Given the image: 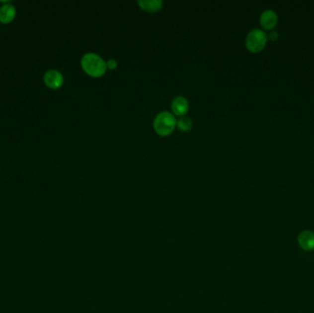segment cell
I'll return each instance as SVG.
<instances>
[{"label": "cell", "mask_w": 314, "mask_h": 313, "mask_svg": "<svg viewBox=\"0 0 314 313\" xmlns=\"http://www.w3.org/2000/svg\"><path fill=\"white\" fill-rule=\"evenodd\" d=\"M81 67L92 78H100L107 71L106 62L101 56L94 53H87L83 55Z\"/></svg>", "instance_id": "6da1fadb"}, {"label": "cell", "mask_w": 314, "mask_h": 313, "mask_svg": "<svg viewBox=\"0 0 314 313\" xmlns=\"http://www.w3.org/2000/svg\"><path fill=\"white\" fill-rule=\"evenodd\" d=\"M176 126V119L169 111H162L156 116L154 128L160 136H168L174 132Z\"/></svg>", "instance_id": "7a4b0ae2"}, {"label": "cell", "mask_w": 314, "mask_h": 313, "mask_svg": "<svg viewBox=\"0 0 314 313\" xmlns=\"http://www.w3.org/2000/svg\"><path fill=\"white\" fill-rule=\"evenodd\" d=\"M267 36L266 32L259 29H254L247 34L245 44L248 50L252 53H258L265 47Z\"/></svg>", "instance_id": "3957f363"}, {"label": "cell", "mask_w": 314, "mask_h": 313, "mask_svg": "<svg viewBox=\"0 0 314 313\" xmlns=\"http://www.w3.org/2000/svg\"><path fill=\"white\" fill-rule=\"evenodd\" d=\"M43 82L52 89H57L64 84V76L57 70H49L43 76Z\"/></svg>", "instance_id": "277c9868"}, {"label": "cell", "mask_w": 314, "mask_h": 313, "mask_svg": "<svg viewBox=\"0 0 314 313\" xmlns=\"http://www.w3.org/2000/svg\"><path fill=\"white\" fill-rule=\"evenodd\" d=\"M171 109L174 114L182 117L187 114L189 109V103L186 97L182 96H175L171 103Z\"/></svg>", "instance_id": "5b68a950"}, {"label": "cell", "mask_w": 314, "mask_h": 313, "mask_svg": "<svg viewBox=\"0 0 314 313\" xmlns=\"http://www.w3.org/2000/svg\"><path fill=\"white\" fill-rule=\"evenodd\" d=\"M278 15L272 9H267L261 14L260 16V23L262 27L266 30H271L278 22Z\"/></svg>", "instance_id": "8992f818"}, {"label": "cell", "mask_w": 314, "mask_h": 313, "mask_svg": "<svg viewBox=\"0 0 314 313\" xmlns=\"http://www.w3.org/2000/svg\"><path fill=\"white\" fill-rule=\"evenodd\" d=\"M300 246L305 251H312L314 249V234L310 231H303L298 236Z\"/></svg>", "instance_id": "52a82bcc"}, {"label": "cell", "mask_w": 314, "mask_h": 313, "mask_svg": "<svg viewBox=\"0 0 314 313\" xmlns=\"http://www.w3.org/2000/svg\"><path fill=\"white\" fill-rule=\"evenodd\" d=\"M16 17V8L11 4H5L0 6V22L8 24Z\"/></svg>", "instance_id": "ba28073f"}, {"label": "cell", "mask_w": 314, "mask_h": 313, "mask_svg": "<svg viewBox=\"0 0 314 313\" xmlns=\"http://www.w3.org/2000/svg\"><path fill=\"white\" fill-rule=\"evenodd\" d=\"M140 7L147 12H157L163 6L162 0H139Z\"/></svg>", "instance_id": "9c48e42d"}, {"label": "cell", "mask_w": 314, "mask_h": 313, "mask_svg": "<svg viewBox=\"0 0 314 313\" xmlns=\"http://www.w3.org/2000/svg\"><path fill=\"white\" fill-rule=\"evenodd\" d=\"M176 126L183 133H187L192 129L193 122L190 118L186 117V116H182L176 121Z\"/></svg>", "instance_id": "30bf717a"}, {"label": "cell", "mask_w": 314, "mask_h": 313, "mask_svg": "<svg viewBox=\"0 0 314 313\" xmlns=\"http://www.w3.org/2000/svg\"><path fill=\"white\" fill-rule=\"evenodd\" d=\"M106 64H107V68L111 69V70H113L116 67H118V63L114 59H109V60L106 62Z\"/></svg>", "instance_id": "8fae6325"}, {"label": "cell", "mask_w": 314, "mask_h": 313, "mask_svg": "<svg viewBox=\"0 0 314 313\" xmlns=\"http://www.w3.org/2000/svg\"><path fill=\"white\" fill-rule=\"evenodd\" d=\"M277 37H278V32L275 31V30H273L271 33H270V38H271L272 40H275V39H277Z\"/></svg>", "instance_id": "7c38bea8"}]
</instances>
